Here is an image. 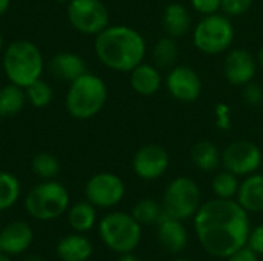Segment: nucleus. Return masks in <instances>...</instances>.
Returning a JSON list of instances; mask_svg holds the SVG:
<instances>
[{
	"instance_id": "f257e3e1",
	"label": "nucleus",
	"mask_w": 263,
	"mask_h": 261,
	"mask_svg": "<svg viewBox=\"0 0 263 261\" xmlns=\"http://www.w3.org/2000/svg\"><path fill=\"white\" fill-rule=\"evenodd\" d=\"M200 246L216 258H228L248 245L251 223L248 212L233 198H214L200 205L194 215Z\"/></svg>"
},
{
	"instance_id": "f03ea898",
	"label": "nucleus",
	"mask_w": 263,
	"mask_h": 261,
	"mask_svg": "<svg viewBox=\"0 0 263 261\" xmlns=\"http://www.w3.org/2000/svg\"><path fill=\"white\" fill-rule=\"evenodd\" d=\"M94 51L106 68L117 72H129L143 62L146 42L131 26L109 25L96 35Z\"/></svg>"
},
{
	"instance_id": "7ed1b4c3",
	"label": "nucleus",
	"mask_w": 263,
	"mask_h": 261,
	"mask_svg": "<svg viewBox=\"0 0 263 261\" xmlns=\"http://www.w3.org/2000/svg\"><path fill=\"white\" fill-rule=\"evenodd\" d=\"M43 55L29 40H14L3 51V71L9 83L26 88L39 80L43 72Z\"/></svg>"
},
{
	"instance_id": "20e7f679",
	"label": "nucleus",
	"mask_w": 263,
	"mask_h": 261,
	"mask_svg": "<svg viewBox=\"0 0 263 261\" xmlns=\"http://www.w3.org/2000/svg\"><path fill=\"white\" fill-rule=\"evenodd\" d=\"M108 100L106 83L92 72H85L69 83L66 92V111L77 120H88L96 117Z\"/></svg>"
},
{
	"instance_id": "39448f33",
	"label": "nucleus",
	"mask_w": 263,
	"mask_h": 261,
	"mask_svg": "<svg viewBox=\"0 0 263 261\" xmlns=\"http://www.w3.org/2000/svg\"><path fill=\"white\" fill-rule=\"evenodd\" d=\"M234 34L231 17L216 12L203 15L194 26L193 43L202 54L219 55L231 48Z\"/></svg>"
},
{
	"instance_id": "423d86ee",
	"label": "nucleus",
	"mask_w": 263,
	"mask_h": 261,
	"mask_svg": "<svg viewBox=\"0 0 263 261\" xmlns=\"http://www.w3.org/2000/svg\"><path fill=\"white\" fill-rule=\"evenodd\" d=\"M25 206L28 214L40 222L55 220L68 211L69 194L62 183L45 180L28 192Z\"/></svg>"
},
{
	"instance_id": "0eeeda50",
	"label": "nucleus",
	"mask_w": 263,
	"mask_h": 261,
	"mask_svg": "<svg viewBox=\"0 0 263 261\" xmlns=\"http://www.w3.org/2000/svg\"><path fill=\"white\" fill-rule=\"evenodd\" d=\"M102 242L117 254L133 252L142 238L140 223L126 212H111L99 223Z\"/></svg>"
},
{
	"instance_id": "6e6552de",
	"label": "nucleus",
	"mask_w": 263,
	"mask_h": 261,
	"mask_svg": "<svg viewBox=\"0 0 263 261\" xmlns=\"http://www.w3.org/2000/svg\"><path fill=\"white\" fill-rule=\"evenodd\" d=\"M202 205L199 185L190 177H177L168 183L162 197L163 212L176 220L194 218Z\"/></svg>"
},
{
	"instance_id": "1a4fd4ad",
	"label": "nucleus",
	"mask_w": 263,
	"mask_h": 261,
	"mask_svg": "<svg viewBox=\"0 0 263 261\" xmlns=\"http://www.w3.org/2000/svg\"><path fill=\"white\" fill-rule=\"evenodd\" d=\"M66 17L76 31L86 35H97L109 26V11L102 0H69Z\"/></svg>"
},
{
	"instance_id": "9d476101",
	"label": "nucleus",
	"mask_w": 263,
	"mask_h": 261,
	"mask_svg": "<svg viewBox=\"0 0 263 261\" xmlns=\"http://www.w3.org/2000/svg\"><path fill=\"white\" fill-rule=\"evenodd\" d=\"M262 155L263 151L254 142L237 140L222 151V166L237 177H247L260 169Z\"/></svg>"
},
{
	"instance_id": "9b49d317",
	"label": "nucleus",
	"mask_w": 263,
	"mask_h": 261,
	"mask_svg": "<svg viewBox=\"0 0 263 261\" xmlns=\"http://www.w3.org/2000/svg\"><path fill=\"white\" fill-rule=\"evenodd\" d=\"M85 195L96 208H112L125 197V183L112 172H99L88 180Z\"/></svg>"
},
{
	"instance_id": "f8f14e48",
	"label": "nucleus",
	"mask_w": 263,
	"mask_h": 261,
	"mask_svg": "<svg viewBox=\"0 0 263 261\" xmlns=\"http://www.w3.org/2000/svg\"><path fill=\"white\" fill-rule=\"evenodd\" d=\"M165 85L170 95L182 103L197 102L203 89V83L197 71L185 65H176L173 69H170Z\"/></svg>"
},
{
	"instance_id": "ddd939ff",
	"label": "nucleus",
	"mask_w": 263,
	"mask_h": 261,
	"mask_svg": "<svg viewBox=\"0 0 263 261\" xmlns=\"http://www.w3.org/2000/svg\"><path fill=\"white\" fill-rule=\"evenodd\" d=\"M170 168L168 151L157 143L143 145L133 157V171L142 180H157Z\"/></svg>"
},
{
	"instance_id": "4468645a",
	"label": "nucleus",
	"mask_w": 263,
	"mask_h": 261,
	"mask_svg": "<svg viewBox=\"0 0 263 261\" xmlns=\"http://www.w3.org/2000/svg\"><path fill=\"white\" fill-rule=\"evenodd\" d=\"M257 71L256 57L245 48L230 49L223 62V75L234 86H245L253 82Z\"/></svg>"
},
{
	"instance_id": "2eb2a0df",
	"label": "nucleus",
	"mask_w": 263,
	"mask_h": 261,
	"mask_svg": "<svg viewBox=\"0 0 263 261\" xmlns=\"http://www.w3.org/2000/svg\"><path fill=\"white\" fill-rule=\"evenodd\" d=\"M157 240L166 252L179 254L186 248L188 232L180 220H176L163 212L157 223Z\"/></svg>"
},
{
	"instance_id": "dca6fc26",
	"label": "nucleus",
	"mask_w": 263,
	"mask_h": 261,
	"mask_svg": "<svg viewBox=\"0 0 263 261\" xmlns=\"http://www.w3.org/2000/svg\"><path fill=\"white\" fill-rule=\"evenodd\" d=\"M0 238H2L3 254L20 255L22 252H25L31 246L34 234H32V229L28 223L12 222L2 229Z\"/></svg>"
},
{
	"instance_id": "f3484780",
	"label": "nucleus",
	"mask_w": 263,
	"mask_h": 261,
	"mask_svg": "<svg viewBox=\"0 0 263 261\" xmlns=\"http://www.w3.org/2000/svg\"><path fill=\"white\" fill-rule=\"evenodd\" d=\"M163 83L162 71L153 63L142 62L133 71H129V85L139 95H154L160 91Z\"/></svg>"
},
{
	"instance_id": "a211bd4d",
	"label": "nucleus",
	"mask_w": 263,
	"mask_h": 261,
	"mask_svg": "<svg viewBox=\"0 0 263 261\" xmlns=\"http://www.w3.org/2000/svg\"><path fill=\"white\" fill-rule=\"evenodd\" d=\"M51 74L63 82H74L85 72H88L86 62L74 52H59L49 60Z\"/></svg>"
},
{
	"instance_id": "6ab92c4d",
	"label": "nucleus",
	"mask_w": 263,
	"mask_h": 261,
	"mask_svg": "<svg viewBox=\"0 0 263 261\" xmlns=\"http://www.w3.org/2000/svg\"><path fill=\"white\" fill-rule=\"evenodd\" d=\"M237 203L250 214V212H262L263 211V172H254L247 175L240 183L237 191Z\"/></svg>"
},
{
	"instance_id": "aec40b11",
	"label": "nucleus",
	"mask_w": 263,
	"mask_h": 261,
	"mask_svg": "<svg viewBox=\"0 0 263 261\" xmlns=\"http://www.w3.org/2000/svg\"><path fill=\"white\" fill-rule=\"evenodd\" d=\"M162 25H163L166 35L174 37V38L183 37L191 28L190 11L182 3H177V2L170 3L163 11Z\"/></svg>"
},
{
	"instance_id": "412c9836",
	"label": "nucleus",
	"mask_w": 263,
	"mask_h": 261,
	"mask_svg": "<svg viewBox=\"0 0 263 261\" xmlns=\"http://www.w3.org/2000/svg\"><path fill=\"white\" fill-rule=\"evenodd\" d=\"M57 255L62 261H86L92 255V245L80 234L66 235L57 245Z\"/></svg>"
},
{
	"instance_id": "4be33fe9",
	"label": "nucleus",
	"mask_w": 263,
	"mask_h": 261,
	"mask_svg": "<svg viewBox=\"0 0 263 261\" xmlns=\"http://www.w3.org/2000/svg\"><path fill=\"white\" fill-rule=\"evenodd\" d=\"M190 157L193 165L203 172H213L222 165V152L210 140H200L193 145Z\"/></svg>"
},
{
	"instance_id": "5701e85b",
	"label": "nucleus",
	"mask_w": 263,
	"mask_h": 261,
	"mask_svg": "<svg viewBox=\"0 0 263 261\" xmlns=\"http://www.w3.org/2000/svg\"><path fill=\"white\" fill-rule=\"evenodd\" d=\"M179 43L174 37H162L153 48V65L160 71H170L177 65Z\"/></svg>"
},
{
	"instance_id": "b1692460",
	"label": "nucleus",
	"mask_w": 263,
	"mask_h": 261,
	"mask_svg": "<svg viewBox=\"0 0 263 261\" xmlns=\"http://www.w3.org/2000/svg\"><path fill=\"white\" fill-rule=\"evenodd\" d=\"M25 88L17 86L14 83H8L0 89V115L2 117H14L22 112L26 105Z\"/></svg>"
},
{
	"instance_id": "393cba45",
	"label": "nucleus",
	"mask_w": 263,
	"mask_h": 261,
	"mask_svg": "<svg viewBox=\"0 0 263 261\" xmlns=\"http://www.w3.org/2000/svg\"><path fill=\"white\" fill-rule=\"evenodd\" d=\"M69 226L77 232H86L96 225V206L89 202L76 203L68 212Z\"/></svg>"
},
{
	"instance_id": "a878e982",
	"label": "nucleus",
	"mask_w": 263,
	"mask_h": 261,
	"mask_svg": "<svg viewBox=\"0 0 263 261\" xmlns=\"http://www.w3.org/2000/svg\"><path fill=\"white\" fill-rule=\"evenodd\" d=\"M163 214L162 203H157L153 198H143L137 202L131 211V215L140 225H157Z\"/></svg>"
},
{
	"instance_id": "bb28decb",
	"label": "nucleus",
	"mask_w": 263,
	"mask_h": 261,
	"mask_svg": "<svg viewBox=\"0 0 263 261\" xmlns=\"http://www.w3.org/2000/svg\"><path fill=\"white\" fill-rule=\"evenodd\" d=\"M20 197V183L15 175L0 171V212L15 205Z\"/></svg>"
},
{
	"instance_id": "cd10ccee",
	"label": "nucleus",
	"mask_w": 263,
	"mask_h": 261,
	"mask_svg": "<svg viewBox=\"0 0 263 261\" xmlns=\"http://www.w3.org/2000/svg\"><path fill=\"white\" fill-rule=\"evenodd\" d=\"M240 182L239 177L230 171H222L219 174H216L214 180H213V192L216 194L217 198H234L237 195Z\"/></svg>"
},
{
	"instance_id": "c85d7f7f",
	"label": "nucleus",
	"mask_w": 263,
	"mask_h": 261,
	"mask_svg": "<svg viewBox=\"0 0 263 261\" xmlns=\"http://www.w3.org/2000/svg\"><path fill=\"white\" fill-rule=\"evenodd\" d=\"M31 169L37 177L43 180H52L60 172V162L49 152H40L32 158Z\"/></svg>"
},
{
	"instance_id": "c756f323",
	"label": "nucleus",
	"mask_w": 263,
	"mask_h": 261,
	"mask_svg": "<svg viewBox=\"0 0 263 261\" xmlns=\"http://www.w3.org/2000/svg\"><path fill=\"white\" fill-rule=\"evenodd\" d=\"M25 94H26V100L31 106L34 108H45L52 102V88L42 78L32 82L31 85H28L25 88Z\"/></svg>"
},
{
	"instance_id": "7c9ffc66",
	"label": "nucleus",
	"mask_w": 263,
	"mask_h": 261,
	"mask_svg": "<svg viewBox=\"0 0 263 261\" xmlns=\"http://www.w3.org/2000/svg\"><path fill=\"white\" fill-rule=\"evenodd\" d=\"M254 0H220V11L228 17H239L250 11Z\"/></svg>"
},
{
	"instance_id": "2f4dec72",
	"label": "nucleus",
	"mask_w": 263,
	"mask_h": 261,
	"mask_svg": "<svg viewBox=\"0 0 263 261\" xmlns=\"http://www.w3.org/2000/svg\"><path fill=\"white\" fill-rule=\"evenodd\" d=\"M242 97H243L247 105L259 106L263 103V88L256 82H250L243 86Z\"/></svg>"
},
{
	"instance_id": "473e14b6",
	"label": "nucleus",
	"mask_w": 263,
	"mask_h": 261,
	"mask_svg": "<svg viewBox=\"0 0 263 261\" xmlns=\"http://www.w3.org/2000/svg\"><path fill=\"white\" fill-rule=\"evenodd\" d=\"M214 117H216V126L220 131H228L231 129V108L230 105L220 102L214 106Z\"/></svg>"
},
{
	"instance_id": "72a5a7b5",
	"label": "nucleus",
	"mask_w": 263,
	"mask_h": 261,
	"mask_svg": "<svg viewBox=\"0 0 263 261\" xmlns=\"http://www.w3.org/2000/svg\"><path fill=\"white\" fill-rule=\"evenodd\" d=\"M193 9L202 15L216 14L220 11V0H190Z\"/></svg>"
},
{
	"instance_id": "f704fd0d",
	"label": "nucleus",
	"mask_w": 263,
	"mask_h": 261,
	"mask_svg": "<svg viewBox=\"0 0 263 261\" xmlns=\"http://www.w3.org/2000/svg\"><path fill=\"white\" fill-rule=\"evenodd\" d=\"M248 248H251L257 255H263V225L254 228L248 237Z\"/></svg>"
},
{
	"instance_id": "c9c22d12",
	"label": "nucleus",
	"mask_w": 263,
	"mask_h": 261,
	"mask_svg": "<svg viewBox=\"0 0 263 261\" xmlns=\"http://www.w3.org/2000/svg\"><path fill=\"white\" fill-rule=\"evenodd\" d=\"M228 261H259V255L248 246L239 249L237 252H234L233 255H230Z\"/></svg>"
},
{
	"instance_id": "e433bc0d",
	"label": "nucleus",
	"mask_w": 263,
	"mask_h": 261,
	"mask_svg": "<svg viewBox=\"0 0 263 261\" xmlns=\"http://www.w3.org/2000/svg\"><path fill=\"white\" fill-rule=\"evenodd\" d=\"M117 261H142V260H140V258H137L134 254L128 252V254H120V257H119V260Z\"/></svg>"
},
{
	"instance_id": "4c0bfd02",
	"label": "nucleus",
	"mask_w": 263,
	"mask_h": 261,
	"mask_svg": "<svg viewBox=\"0 0 263 261\" xmlns=\"http://www.w3.org/2000/svg\"><path fill=\"white\" fill-rule=\"evenodd\" d=\"M11 6V0H0V17L9 9Z\"/></svg>"
},
{
	"instance_id": "58836bf2",
	"label": "nucleus",
	"mask_w": 263,
	"mask_h": 261,
	"mask_svg": "<svg viewBox=\"0 0 263 261\" xmlns=\"http://www.w3.org/2000/svg\"><path fill=\"white\" fill-rule=\"evenodd\" d=\"M256 60H257V65H260L263 68V48L259 49V52H257V57H256Z\"/></svg>"
},
{
	"instance_id": "ea45409f",
	"label": "nucleus",
	"mask_w": 263,
	"mask_h": 261,
	"mask_svg": "<svg viewBox=\"0 0 263 261\" xmlns=\"http://www.w3.org/2000/svg\"><path fill=\"white\" fill-rule=\"evenodd\" d=\"M0 261H11V258L6 254H0Z\"/></svg>"
},
{
	"instance_id": "a19ab883",
	"label": "nucleus",
	"mask_w": 263,
	"mask_h": 261,
	"mask_svg": "<svg viewBox=\"0 0 263 261\" xmlns=\"http://www.w3.org/2000/svg\"><path fill=\"white\" fill-rule=\"evenodd\" d=\"M2 48H3V37H2V32H0V52H2Z\"/></svg>"
},
{
	"instance_id": "79ce46f5",
	"label": "nucleus",
	"mask_w": 263,
	"mask_h": 261,
	"mask_svg": "<svg viewBox=\"0 0 263 261\" xmlns=\"http://www.w3.org/2000/svg\"><path fill=\"white\" fill-rule=\"evenodd\" d=\"M0 254H3V246H2V238H0Z\"/></svg>"
},
{
	"instance_id": "37998d69",
	"label": "nucleus",
	"mask_w": 263,
	"mask_h": 261,
	"mask_svg": "<svg viewBox=\"0 0 263 261\" xmlns=\"http://www.w3.org/2000/svg\"><path fill=\"white\" fill-rule=\"evenodd\" d=\"M174 261H193V260H188V258H177V260Z\"/></svg>"
},
{
	"instance_id": "c03bdc74",
	"label": "nucleus",
	"mask_w": 263,
	"mask_h": 261,
	"mask_svg": "<svg viewBox=\"0 0 263 261\" xmlns=\"http://www.w3.org/2000/svg\"><path fill=\"white\" fill-rule=\"evenodd\" d=\"M28 261H40V258H29Z\"/></svg>"
},
{
	"instance_id": "a18cd8bd",
	"label": "nucleus",
	"mask_w": 263,
	"mask_h": 261,
	"mask_svg": "<svg viewBox=\"0 0 263 261\" xmlns=\"http://www.w3.org/2000/svg\"><path fill=\"white\" fill-rule=\"evenodd\" d=\"M260 169H262V172H263V155H262V165H260Z\"/></svg>"
},
{
	"instance_id": "49530a36",
	"label": "nucleus",
	"mask_w": 263,
	"mask_h": 261,
	"mask_svg": "<svg viewBox=\"0 0 263 261\" xmlns=\"http://www.w3.org/2000/svg\"><path fill=\"white\" fill-rule=\"evenodd\" d=\"M55 2H69V0H55Z\"/></svg>"
},
{
	"instance_id": "de8ad7c7",
	"label": "nucleus",
	"mask_w": 263,
	"mask_h": 261,
	"mask_svg": "<svg viewBox=\"0 0 263 261\" xmlns=\"http://www.w3.org/2000/svg\"><path fill=\"white\" fill-rule=\"evenodd\" d=\"M0 120H2V115H0Z\"/></svg>"
}]
</instances>
